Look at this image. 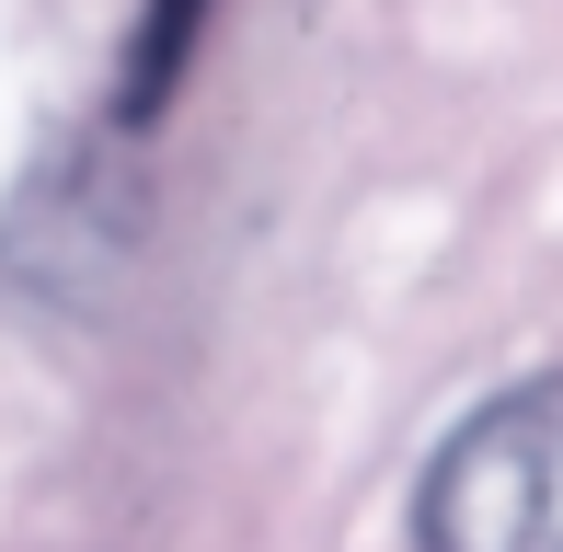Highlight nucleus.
I'll list each match as a JSON object with an SVG mask.
<instances>
[{
  "mask_svg": "<svg viewBox=\"0 0 563 552\" xmlns=\"http://www.w3.org/2000/svg\"><path fill=\"white\" fill-rule=\"evenodd\" d=\"M426 552H563V368L495 391L426 472Z\"/></svg>",
  "mask_w": 563,
  "mask_h": 552,
  "instance_id": "1",
  "label": "nucleus"
}]
</instances>
